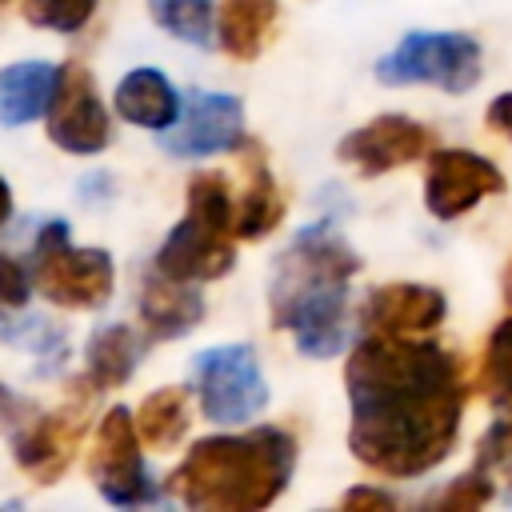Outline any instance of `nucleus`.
Returning <instances> with one entry per match:
<instances>
[{
	"mask_svg": "<svg viewBox=\"0 0 512 512\" xmlns=\"http://www.w3.org/2000/svg\"><path fill=\"white\" fill-rule=\"evenodd\" d=\"M348 384V448L384 476H424L448 460L460 416V360L428 340L368 332L344 364Z\"/></svg>",
	"mask_w": 512,
	"mask_h": 512,
	"instance_id": "1",
	"label": "nucleus"
},
{
	"mask_svg": "<svg viewBox=\"0 0 512 512\" xmlns=\"http://www.w3.org/2000/svg\"><path fill=\"white\" fill-rule=\"evenodd\" d=\"M356 268L360 256L328 220L300 228L276 256L268 284L272 324L292 332L304 356L324 360L344 348L348 280L356 276Z\"/></svg>",
	"mask_w": 512,
	"mask_h": 512,
	"instance_id": "2",
	"label": "nucleus"
},
{
	"mask_svg": "<svg viewBox=\"0 0 512 512\" xmlns=\"http://www.w3.org/2000/svg\"><path fill=\"white\" fill-rule=\"evenodd\" d=\"M292 468L296 440L284 428L204 436L172 468L164 492L196 512H256L288 488Z\"/></svg>",
	"mask_w": 512,
	"mask_h": 512,
	"instance_id": "3",
	"label": "nucleus"
},
{
	"mask_svg": "<svg viewBox=\"0 0 512 512\" xmlns=\"http://www.w3.org/2000/svg\"><path fill=\"white\" fill-rule=\"evenodd\" d=\"M236 208L220 172H196L188 180V212L156 252V268L172 280H216L236 264Z\"/></svg>",
	"mask_w": 512,
	"mask_h": 512,
	"instance_id": "4",
	"label": "nucleus"
},
{
	"mask_svg": "<svg viewBox=\"0 0 512 512\" xmlns=\"http://www.w3.org/2000/svg\"><path fill=\"white\" fill-rule=\"evenodd\" d=\"M112 256L104 248H76L64 220H44L32 244V284L56 308H104L112 296Z\"/></svg>",
	"mask_w": 512,
	"mask_h": 512,
	"instance_id": "5",
	"label": "nucleus"
},
{
	"mask_svg": "<svg viewBox=\"0 0 512 512\" xmlns=\"http://www.w3.org/2000/svg\"><path fill=\"white\" fill-rule=\"evenodd\" d=\"M376 80L388 88L432 84L444 92H468L480 80V44L468 32H408L376 64Z\"/></svg>",
	"mask_w": 512,
	"mask_h": 512,
	"instance_id": "6",
	"label": "nucleus"
},
{
	"mask_svg": "<svg viewBox=\"0 0 512 512\" xmlns=\"http://www.w3.org/2000/svg\"><path fill=\"white\" fill-rule=\"evenodd\" d=\"M192 384H196V404L204 420H216V424H244L268 404V384L248 344L204 348L192 360Z\"/></svg>",
	"mask_w": 512,
	"mask_h": 512,
	"instance_id": "7",
	"label": "nucleus"
},
{
	"mask_svg": "<svg viewBox=\"0 0 512 512\" xmlns=\"http://www.w3.org/2000/svg\"><path fill=\"white\" fill-rule=\"evenodd\" d=\"M140 428H136V412L128 408H108L96 424V448H92V480L100 488V496L108 504L132 508V504H148L160 496V488L152 484L144 456H140Z\"/></svg>",
	"mask_w": 512,
	"mask_h": 512,
	"instance_id": "8",
	"label": "nucleus"
},
{
	"mask_svg": "<svg viewBox=\"0 0 512 512\" xmlns=\"http://www.w3.org/2000/svg\"><path fill=\"white\" fill-rule=\"evenodd\" d=\"M48 140L72 156H96L112 140L108 112H104V104L96 96V80L88 76L84 64L60 68V84L48 104Z\"/></svg>",
	"mask_w": 512,
	"mask_h": 512,
	"instance_id": "9",
	"label": "nucleus"
},
{
	"mask_svg": "<svg viewBox=\"0 0 512 512\" xmlns=\"http://www.w3.org/2000/svg\"><path fill=\"white\" fill-rule=\"evenodd\" d=\"M500 192H504V172L488 156L464 148L432 152L424 176V204L436 220H456L468 208H476L484 196H500Z\"/></svg>",
	"mask_w": 512,
	"mask_h": 512,
	"instance_id": "10",
	"label": "nucleus"
},
{
	"mask_svg": "<svg viewBox=\"0 0 512 512\" xmlns=\"http://www.w3.org/2000/svg\"><path fill=\"white\" fill-rule=\"evenodd\" d=\"M424 152H432V128L400 112H384L336 144V156L360 176H384L392 168L420 160Z\"/></svg>",
	"mask_w": 512,
	"mask_h": 512,
	"instance_id": "11",
	"label": "nucleus"
},
{
	"mask_svg": "<svg viewBox=\"0 0 512 512\" xmlns=\"http://www.w3.org/2000/svg\"><path fill=\"white\" fill-rule=\"evenodd\" d=\"M88 392H96V388H88ZM88 392H80L76 400L60 404L56 412H48L40 420H28L24 432H16V440H12L16 464L36 484H56V476L72 464V456L84 440V428H88Z\"/></svg>",
	"mask_w": 512,
	"mask_h": 512,
	"instance_id": "12",
	"label": "nucleus"
},
{
	"mask_svg": "<svg viewBox=\"0 0 512 512\" xmlns=\"http://www.w3.org/2000/svg\"><path fill=\"white\" fill-rule=\"evenodd\" d=\"M168 156L200 160L244 144V108L228 92H192L180 124L160 140Z\"/></svg>",
	"mask_w": 512,
	"mask_h": 512,
	"instance_id": "13",
	"label": "nucleus"
},
{
	"mask_svg": "<svg viewBox=\"0 0 512 512\" xmlns=\"http://www.w3.org/2000/svg\"><path fill=\"white\" fill-rule=\"evenodd\" d=\"M444 312L448 300L432 284H380L360 308L368 332H396V336L432 332L444 320Z\"/></svg>",
	"mask_w": 512,
	"mask_h": 512,
	"instance_id": "14",
	"label": "nucleus"
},
{
	"mask_svg": "<svg viewBox=\"0 0 512 512\" xmlns=\"http://www.w3.org/2000/svg\"><path fill=\"white\" fill-rule=\"evenodd\" d=\"M204 316V296L188 288V280H172L160 268L144 276L140 288V320L148 328V340H176L192 332Z\"/></svg>",
	"mask_w": 512,
	"mask_h": 512,
	"instance_id": "15",
	"label": "nucleus"
},
{
	"mask_svg": "<svg viewBox=\"0 0 512 512\" xmlns=\"http://www.w3.org/2000/svg\"><path fill=\"white\" fill-rule=\"evenodd\" d=\"M60 84V68L48 60H20L0 72V124L20 128L48 112Z\"/></svg>",
	"mask_w": 512,
	"mask_h": 512,
	"instance_id": "16",
	"label": "nucleus"
},
{
	"mask_svg": "<svg viewBox=\"0 0 512 512\" xmlns=\"http://www.w3.org/2000/svg\"><path fill=\"white\" fill-rule=\"evenodd\" d=\"M116 112L136 124V128H152V132H164L172 128V120L180 116V96L172 88V80L156 68H132L120 84H116V96H112Z\"/></svg>",
	"mask_w": 512,
	"mask_h": 512,
	"instance_id": "17",
	"label": "nucleus"
},
{
	"mask_svg": "<svg viewBox=\"0 0 512 512\" xmlns=\"http://www.w3.org/2000/svg\"><path fill=\"white\" fill-rule=\"evenodd\" d=\"M284 192L272 176V168L264 164L260 148H248L244 160V196L236 208V236L240 240H264L268 232H276V224L284 220Z\"/></svg>",
	"mask_w": 512,
	"mask_h": 512,
	"instance_id": "18",
	"label": "nucleus"
},
{
	"mask_svg": "<svg viewBox=\"0 0 512 512\" xmlns=\"http://www.w3.org/2000/svg\"><path fill=\"white\" fill-rule=\"evenodd\" d=\"M276 0H224L216 16V40L232 60H256L276 28Z\"/></svg>",
	"mask_w": 512,
	"mask_h": 512,
	"instance_id": "19",
	"label": "nucleus"
},
{
	"mask_svg": "<svg viewBox=\"0 0 512 512\" xmlns=\"http://www.w3.org/2000/svg\"><path fill=\"white\" fill-rule=\"evenodd\" d=\"M140 336L128 328V324H108L100 328L92 340H88V352H84V372H88V384L100 392V388H120L128 384V376L136 372L140 364Z\"/></svg>",
	"mask_w": 512,
	"mask_h": 512,
	"instance_id": "20",
	"label": "nucleus"
},
{
	"mask_svg": "<svg viewBox=\"0 0 512 512\" xmlns=\"http://www.w3.org/2000/svg\"><path fill=\"white\" fill-rule=\"evenodd\" d=\"M136 428L152 448H176L188 432V400L180 388L148 392L136 408Z\"/></svg>",
	"mask_w": 512,
	"mask_h": 512,
	"instance_id": "21",
	"label": "nucleus"
},
{
	"mask_svg": "<svg viewBox=\"0 0 512 512\" xmlns=\"http://www.w3.org/2000/svg\"><path fill=\"white\" fill-rule=\"evenodd\" d=\"M148 12L152 20L172 32L176 40L184 44H196V48H208L212 44V32H216V0H148Z\"/></svg>",
	"mask_w": 512,
	"mask_h": 512,
	"instance_id": "22",
	"label": "nucleus"
},
{
	"mask_svg": "<svg viewBox=\"0 0 512 512\" xmlns=\"http://www.w3.org/2000/svg\"><path fill=\"white\" fill-rule=\"evenodd\" d=\"M0 340L4 344H20V348L44 356V372L68 356V332L52 328L40 316H8V304L4 300H0Z\"/></svg>",
	"mask_w": 512,
	"mask_h": 512,
	"instance_id": "23",
	"label": "nucleus"
},
{
	"mask_svg": "<svg viewBox=\"0 0 512 512\" xmlns=\"http://www.w3.org/2000/svg\"><path fill=\"white\" fill-rule=\"evenodd\" d=\"M484 384L500 416H512V316H504L484 348Z\"/></svg>",
	"mask_w": 512,
	"mask_h": 512,
	"instance_id": "24",
	"label": "nucleus"
},
{
	"mask_svg": "<svg viewBox=\"0 0 512 512\" xmlns=\"http://www.w3.org/2000/svg\"><path fill=\"white\" fill-rule=\"evenodd\" d=\"M96 12V0H24V20L52 32H80Z\"/></svg>",
	"mask_w": 512,
	"mask_h": 512,
	"instance_id": "25",
	"label": "nucleus"
},
{
	"mask_svg": "<svg viewBox=\"0 0 512 512\" xmlns=\"http://www.w3.org/2000/svg\"><path fill=\"white\" fill-rule=\"evenodd\" d=\"M488 500H492V484H488V480H484V472L476 468V472H468V476L452 480V484L444 488V496L436 500V508L472 512V508H480V504H488Z\"/></svg>",
	"mask_w": 512,
	"mask_h": 512,
	"instance_id": "26",
	"label": "nucleus"
},
{
	"mask_svg": "<svg viewBox=\"0 0 512 512\" xmlns=\"http://www.w3.org/2000/svg\"><path fill=\"white\" fill-rule=\"evenodd\" d=\"M28 296H32V272L20 260H12V256L0 252V300L8 308H24Z\"/></svg>",
	"mask_w": 512,
	"mask_h": 512,
	"instance_id": "27",
	"label": "nucleus"
},
{
	"mask_svg": "<svg viewBox=\"0 0 512 512\" xmlns=\"http://www.w3.org/2000/svg\"><path fill=\"white\" fill-rule=\"evenodd\" d=\"M344 508H352V512H360V508H376V512H388V508H396V500L388 496V492H380V488H352V492H344V500H340Z\"/></svg>",
	"mask_w": 512,
	"mask_h": 512,
	"instance_id": "28",
	"label": "nucleus"
},
{
	"mask_svg": "<svg viewBox=\"0 0 512 512\" xmlns=\"http://www.w3.org/2000/svg\"><path fill=\"white\" fill-rule=\"evenodd\" d=\"M484 116H488V124H492L500 136H508V140H512V92H500V96L488 104V112H484Z\"/></svg>",
	"mask_w": 512,
	"mask_h": 512,
	"instance_id": "29",
	"label": "nucleus"
},
{
	"mask_svg": "<svg viewBox=\"0 0 512 512\" xmlns=\"http://www.w3.org/2000/svg\"><path fill=\"white\" fill-rule=\"evenodd\" d=\"M28 420H32L28 416V404L0 384V424H28Z\"/></svg>",
	"mask_w": 512,
	"mask_h": 512,
	"instance_id": "30",
	"label": "nucleus"
},
{
	"mask_svg": "<svg viewBox=\"0 0 512 512\" xmlns=\"http://www.w3.org/2000/svg\"><path fill=\"white\" fill-rule=\"evenodd\" d=\"M8 216H12V188H8V180L0 176V224H8Z\"/></svg>",
	"mask_w": 512,
	"mask_h": 512,
	"instance_id": "31",
	"label": "nucleus"
}]
</instances>
